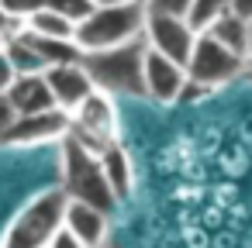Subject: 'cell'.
Instances as JSON below:
<instances>
[{
    "label": "cell",
    "instance_id": "obj_26",
    "mask_svg": "<svg viewBox=\"0 0 252 248\" xmlns=\"http://www.w3.org/2000/svg\"><path fill=\"white\" fill-rule=\"evenodd\" d=\"M231 14H238V18L252 21V0H231Z\"/></svg>",
    "mask_w": 252,
    "mask_h": 248
},
{
    "label": "cell",
    "instance_id": "obj_17",
    "mask_svg": "<svg viewBox=\"0 0 252 248\" xmlns=\"http://www.w3.org/2000/svg\"><path fill=\"white\" fill-rule=\"evenodd\" d=\"M25 31L42 35V38H73V35H76V25H69V21H66V18H59L56 11L42 7V11L25 25Z\"/></svg>",
    "mask_w": 252,
    "mask_h": 248
},
{
    "label": "cell",
    "instance_id": "obj_10",
    "mask_svg": "<svg viewBox=\"0 0 252 248\" xmlns=\"http://www.w3.org/2000/svg\"><path fill=\"white\" fill-rule=\"evenodd\" d=\"M45 83H49V93L56 100L59 110H76L97 86L90 80V73L83 69V59L80 62H66V66H49L45 69Z\"/></svg>",
    "mask_w": 252,
    "mask_h": 248
},
{
    "label": "cell",
    "instance_id": "obj_30",
    "mask_svg": "<svg viewBox=\"0 0 252 248\" xmlns=\"http://www.w3.org/2000/svg\"><path fill=\"white\" fill-rule=\"evenodd\" d=\"M135 4H142V7H145V0H135Z\"/></svg>",
    "mask_w": 252,
    "mask_h": 248
},
{
    "label": "cell",
    "instance_id": "obj_14",
    "mask_svg": "<svg viewBox=\"0 0 252 248\" xmlns=\"http://www.w3.org/2000/svg\"><path fill=\"white\" fill-rule=\"evenodd\" d=\"M100 169H104V179H107V186H111L114 200L121 203V200L131 193V186H135V165H131L128 152H125L118 141H114V145H107V148L100 152Z\"/></svg>",
    "mask_w": 252,
    "mask_h": 248
},
{
    "label": "cell",
    "instance_id": "obj_24",
    "mask_svg": "<svg viewBox=\"0 0 252 248\" xmlns=\"http://www.w3.org/2000/svg\"><path fill=\"white\" fill-rule=\"evenodd\" d=\"M14 80H18V73H14V66H11V59H7L4 52H0V93H7Z\"/></svg>",
    "mask_w": 252,
    "mask_h": 248
},
{
    "label": "cell",
    "instance_id": "obj_18",
    "mask_svg": "<svg viewBox=\"0 0 252 248\" xmlns=\"http://www.w3.org/2000/svg\"><path fill=\"white\" fill-rule=\"evenodd\" d=\"M224 11H231V0H193L187 21H190L197 31H204V28H207L214 18H221Z\"/></svg>",
    "mask_w": 252,
    "mask_h": 248
},
{
    "label": "cell",
    "instance_id": "obj_15",
    "mask_svg": "<svg viewBox=\"0 0 252 248\" xmlns=\"http://www.w3.org/2000/svg\"><path fill=\"white\" fill-rule=\"evenodd\" d=\"M25 38H28L32 49L42 55L45 69H49V66H66V62H80V59H83V52H80V45H76L73 38H42V35H32V31H25Z\"/></svg>",
    "mask_w": 252,
    "mask_h": 248
},
{
    "label": "cell",
    "instance_id": "obj_4",
    "mask_svg": "<svg viewBox=\"0 0 252 248\" xmlns=\"http://www.w3.org/2000/svg\"><path fill=\"white\" fill-rule=\"evenodd\" d=\"M66 193L59 190H45L35 200L25 203V210L11 220L0 248H49V241L63 231V214H66Z\"/></svg>",
    "mask_w": 252,
    "mask_h": 248
},
{
    "label": "cell",
    "instance_id": "obj_11",
    "mask_svg": "<svg viewBox=\"0 0 252 248\" xmlns=\"http://www.w3.org/2000/svg\"><path fill=\"white\" fill-rule=\"evenodd\" d=\"M107 224H111V214H107V210L90 207V203H80V200H66L63 231L73 234L80 245H87V248H100V245L107 241Z\"/></svg>",
    "mask_w": 252,
    "mask_h": 248
},
{
    "label": "cell",
    "instance_id": "obj_29",
    "mask_svg": "<svg viewBox=\"0 0 252 248\" xmlns=\"http://www.w3.org/2000/svg\"><path fill=\"white\" fill-rule=\"evenodd\" d=\"M249 38H252V21H249Z\"/></svg>",
    "mask_w": 252,
    "mask_h": 248
},
{
    "label": "cell",
    "instance_id": "obj_6",
    "mask_svg": "<svg viewBox=\"0 0 252 248\" xmlns=\"http://www.w3.org/2000/svg\"><path fill=\"white\" fill-rule=\"evenodd\" d=\"M245 73V59H238L235 52L221 49L214 38H207L204 31L197 35V45L187 59V76H190V90H218L231 80H238Z\"/></svg>",
    "mask_w": 252,
    "mask_h": 248
},
{
    "label": "cell",
    "instance_id": "obj_2",
    "mask_svg": "<svg viewBox=\"0 0 252 248\" xmlns=\"http://www.w3.org/2000/svg\"><path fill=\"white\" fill-rule=\"evenodd\" d=\"M142 31H145V7L128 0V4H114V7H94L90 18L76 25L73 42L80 45V52H104L138 42Z\"/></svg>",
    "mask_w": 252,
    "mask_h": 248
},
{
    "label": "cell",
    "instance_id": "obj_8",
    "mask_svg": "<svg viewBox=\"0 0 252 248\" xmlns=\"http://www.w3.org/2000/svg\"><path fill=\"white\" fill-rule=\"evenodd\" d=\"M69 135V114L52 107L42 114H21L4 135H0V145L11 148H38V145H59Z\"/></svg>",
    "mask_w": 252,
    "mask_h": 248
},
{
    "label": "cell",
    "instance_id": "obj_20",
    "mask_svg": "<svg viewBox=\"0 0 252 248\" xmlns=\"http://www.w3.org/2000/svg\"><path fill=\"white\" fill-rule=\"evenodd\" d=\"M0 7H4L11 18H18L21 25H28V21L45 7V0H0Z\"/></svg>",
    "mask_w": 252,
    "mask_h": 248
},
{
    "label": "cell",
    "instance_id": "obj_3",
    "mask_svg": "<svg viewBox=\"0 0 252 248\" xmlns=\"http://www.w3.org/2000/svg\"><path fill=\"white\" fill-rule=\"evenodd\" d=\"M63 148V193L69 200H80V203H90V207H100V210H114L118 200L104 179V169H100V155L83 148L76 138H63L59 141Z\"/></svg>",
    "mask_w": 252,
    "mask_h": 248
},
{
    "label": "cell",
    "instance_id": "obj_16",
    "mask_svg": "<svg viewBox=\"0 0 252 248\" xmlns=\"http://www.w3.org/2000/svg\"><path fill=\"white\" fill-rule=\"evenodd\" d=\"M4 55L11 59V66H14V73H18V76H38V73H45L42 55L32 49V42L25 38V31H21L14 42H7V45H4Z\"/></svg>",
    "mask_w": 252,
    "mask_h": 248
},
{
    "label": "cell",
    "instance_id": "obj_21",
    "mask_svg": "<svg viewBox=\"0 0 252 248\" xmlns=\"http://www.w3.org/2000/svg\"><path fill=\"white\" fill-rule=\"evenodd\" d=\"M193 7V0H145V11L149 14H176V18H187Z\"/></svg>",
    "mask_w": 252,
    "mask_h": 248
},
{
    "label": "cell",
    "instance_id": "obj_1",
    "mask_svg": "<svg viewBox=\"0 0 252 248\" xmlns=\"http://www.w3.org/2000/svg\"><path fill=\"white\" fill-rule=\"evenodd\" d=\"M142 62H145V42H128L104 52H83V69L90 73L94 86L107 97H145L142 83Z\"/></svg>",
    "mask_w": 252,
    "mask_h": 248
},
{
    "label": "cell",
    "instance_id": "obj_19",
    "mask_svg": "<svg viewBox=\"0 0 252 248\" xmlns=\"http://www.w3.org/2000/svg\"><path fill=\"white\" fill-rule=\"evenodd\" d=\"M45 7H49V11H56L59 18H66L69 25L87 21V18H90V11H94L90 0H45Z\"/></svg>",
    "mask_w": 252,
    "mask_h": 248
},
{
    "label": "cell",
    "instance_id": "obj_7",
    "mask_svg": "<svg viewBox=\"0 0 252 248\" xmlns=\"http://www.w3.org/2000/svg\"><path fill=\"white\" fill-rule=\"evenodd\" d=\"M197 28L187 21V18H176V14H149L145 11V31H142V42L145 49L187 66L193 45H197Z\"/></svg>",
    "mask_w": 252,
    "mask_h": 248
},
{
    "label": "cell",
    "instance_id": "obj_25",
    "mask_svg": "<svg viewBox=\"0 0 252 248\" xmlns=\"http://www.w3.org/2000/svg\"><path fill=\"white\" fill-rule=\"evenodd\" d=\"M49 248H87V245H80L73 234H66V231H59L52 241H49Z\"/></svg>",
    "mask_w": 252,
    "mask_h": 248
},
{
    "label": "cell",
    "instance_id": "obj_28",
    "mask_svg": "<svg viewBox=\"0 0 252 248\" xmlns=\"http://www.w3.org/2000/svg\"><path fill=\"white\" fill-rule=\"evenodd\" d=\"M245 73H252V52H249V59H245Z\"/></svg>",
    "mask_w": 252,
    "mask_h": 248
},
{
    "label": "cell",
    "instance_id": "obj_22",
    "mask_svg": "<svg viewBox=\"0 0 252 248\" xmlns=\"http://www.w3.org/2000/svg\"><path fill=\"white\" fill-rule=\"evenodd\" d=\"M25 31V25L18 21V18H11L4 7H0V45H7V42H14L18 35Z\"/></svg>",
    "mask_w": 252,
    "mask_h": 248
},
{
    "label": "cell",
    "instance_id": "obj_27",
    "mask_svg": "<svg viewBox=\"0 0 252 248\" xmlns=\"http://www.w3.org/2000/svg\"><path fill=\"white\" fill-rule=\"evenodd\" d=\"M94 7H114V4H128V0H90Z\"/></svg>",
    "mask_w": 252,
    "mask_h": 248
},
{
    "label": "cell",
    "instance_id": "obj_13",
    "mask_svg": "<svg viewBox=\"0 0 252 248\" xmlns=\"http://www.w3.org/2000/svg\"><path fill=\"white\" fill-rule=\"evenodd\" d=\"M204 35H207V38H214L221 49L235 52L238 59H249V52H252L249 21H245V18H238V14H231V11H224L221 18H214V21L204 28Z\"/></svg>",
    "mask_w": 252,
    "mask_h": 248
},
{
    "label": "cell",
    "instance_id": "obj_9",
    "mask_svg": "<svg viewBox=\"0 0 252 248\" xmlns=\"http://www.w3.org/2000/svg\"><path fill=\"white\" fill-rule=\"evenodd\" d=\"M142 83H145V100L152 104H176L187 97L190 90V76L187 66L145 49V62H142Z\"/></svg>",
    "mask_w": 252,
    "mask_h": 248
},
{
    "label": "cell",
    "instance_id": "obj_5",
    "mask_svg": "<svg viewBox=\"0 0 252 248\" xmlns=\"http://www.w3.org/2000/svg\"><path fill=\"white\" fill-rule=\"evenodd\" d=\"M69 138H76L90 152H104L107 145L118 141V110L114 97L94 90L76 110H69Z\"/></svg>",
    "mask_w": 252,
    "mask_h": 248
},
{
    "label": "cell",
    "instance_id": "obj_12",
    "mask_svg": "<svg viewBox=\"0 0 252 248\" xmlns=\"http://www.w3.org/2000/svg\"><path fill=\"white\" fill-rule=\"evenodd\" d=\"M7 97H11L18 117L21 114H42V110H52L56 107V100L49 93V83H45V73H38V76H18L11 83Z\"/></svg>",
    "mask_w": 252,
    "mask_h": 248
},
{
    "label": "cell",
    "instance_id": "obj_23",
    "mask_svg": "<svg viewBox=\"0 0 252 248\" xmlns=\"http://www.w3.org/2000/svg\"><path fill=\"white\" fill-rule=\"evenodd\" d=\"M14 121H18V110H14L11 97H7V93H0V135H4Z\"/></svg>",
    "mask_w": 252,
    "mask_h": 248
}]
</instances>
